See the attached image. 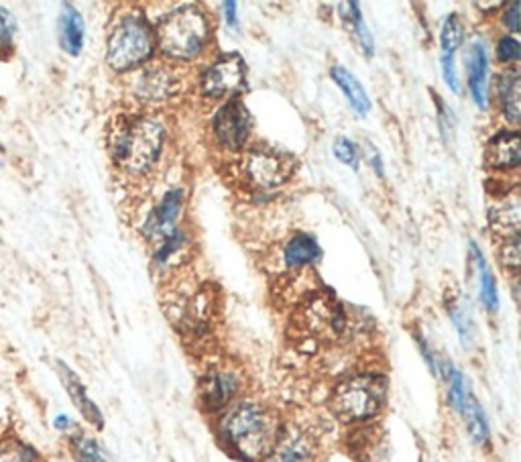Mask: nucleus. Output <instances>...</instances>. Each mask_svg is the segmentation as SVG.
I'll return each instance as SVG.
<instances>
[{
	"instance_id": "nucleus-1",
	"label": "nucleus",
	"mask_w": 521,
	"mask_h": 462,
	"mask_svg": "<svg viewBox=\"0 0 521 462\" xmlns=\"http://www.w3.org/2000/svg\"><path fill=\"white\" fill-rule=\"evenodd\" d=\"M281 424L277 414L261 401H237L228 406L218 424L222 444L241 460L261 462L273 448Z\"/></svg>"
},
{
	"instance_id": "nucleus-2",
	"label": "nucleus",
	"mask_w": 521,
	"mask_h": 462,
	"mask_svg": "<svg viewBox=\"0 0 521 462\" xmlns=\"http://www.w3.org/2000/svg\"><path fill=\"white\" fill-rule=\"evenodd\" d=\"M387 389V379L377 373L346 377L330 393V412L344 424L367 422L383 410Z\"/></svg>"
},
{
	"instance_id": "nucleus-3",
	"label": "nucleus",
	"mask_w": 521,
	"mask_h": 462,
	"mask_svg": "<svg viewBox=\"0 0 521 462\" xmlns=\"http://www.w3.org/2000/svg\"><path fill=\"white\" fill-rule=\"evenodd\" d=\"M163 127L151 119H131L121 125L110 141L112 159L125 173L143 176L159 159L163 149Z\"/></svg>"
},
{
	"instance_id": "nucleus-4",
	"label": "nucleus",
	"mask_w": 521,
	"mask_h": 462,
	"mask_svg": "<svg viewBox=\"0 0 521 462\" xmlns=\"http://www.w3.org/2000/svg\"><path fill=\"white\" fill-rule=\"evenodd\" d=\"M208 39L210 25L198 7L171 11L157 25V43L171 60H196L208 45Z\"/></svg>"
},
{
	"instance_id": "nucleus-5",
	"label": "nucleus",
	"mask_w": 521,
	"mask_h": 462,
	"mask_svg": "<svg viewBox=\"0 0 521 462\" xmlns=\"http://www.w3.org/2000/svg\"><path fill=\"white\" fill-rule=\"evenodd\" d=\"M151 51L153 33L149 23L141 15H129L112 29L106 47V60L112 70L129 72L147 62Z\"/></svg>"
},
{
	"instance_id": "nucleus-6",
	"label": "nucleus",
	"mask_w": 521,
	"mask_h": 462,
	"mask_svg": "<svg viewBox=\"0 0 521 462\" xmlns=\"http://www.w3.org/2000/svg\"><path fill=\"white\" fill-rule=\"evenodd\" d=\"M434 373L446 383L450 406L462 418V422H465L471 438L479 446H485L491 438L489 420L485 416V410L481 408V403L477 401L467 377L462 375V371H458L450 361H446L442 357L438 359Z\"/></svg>"
},
{
	"instance_id": "nucleus-7",
	"label": "nucleus",
	"mask_w": 521,
	"mask_h": 462,
	"mask_svg": "<svg viewBox=\"0 0 521 462\" xmlns=\"http://www.w3.org/2000/svg\"><path fill=\"white\" fill-rule=\"evenodd\" d=\"M294 169H296V159L292 155L271 147H257L249 151L243 161L245 178L255 188L261 190H271L281 186L283 182L289 180Z\"/></svg>"
},
{
	"instance_id": "nucleus-8",
	"label": "nucleus",
	"mask_w": 521,
	"mask_h": 462,
	"mask_svg": "<svg viewBox=\"0 0 521 462\" xmlns=\"http://www.w3.org/2000/svg\"><path fill=\"white\" fill-rule=\"evenodd\" d=\"M212 127H214L216 141L224 149L239 151L249 141V135L253 129V119L243 102L230 100L216 112Z\"/></svg>"
},
{
	"instance_id": "nucleus-9",
	"label": "nucleus",
	"mask_w": 521,
	"mask_h": 462,
	"mask_svg": "<svg viewBox=\"0 0 521 462\" xmlns=\"http://www.w3.org/2000/svg\"><path fill=\"white\" fill-rule=\"evenodd\" d=\"M318 438L302 426L281 428L271 452L261 462H316Z\"/></svg>"
},
{
	"instance_id": "nucleus-10",
	"label": "nucleus",
	"mask_w": 521,
	"mask_h": 462,
	"mask_svg": "<svg viewBox=\"0 0 521 462\" xmlns=\"http://www.w3.org/2000/svg\"><path fill=\"white\" fill-rule=\"evenodd\" d=\"M241 387L243 381L237 371L226 367L210 369L200 381V401L204 410L216 414L233 406L237 395L241 393Z\"/></svg>"
},
{
	"instance_id": "nucleus-11",
	"label": "nucleus",
	"mask_w": 521,
	"mask_h": 462,
	"mask_svg": "<svg viewBox=\"0 0 521 462\" xmlns=\"http://www.w3.org/2000/svg\"><path fill=\"white\" fill-rule=\"evenodd\" d=\"M247 68L239 55H224L214 62L202 76L200 88L210 98H224L243 90Z\"/></svg>"
},
{
	"instance_id": "nucleus-12",
	"label": "nucleus",
	"mask_w": 521,
	"mask_h": 462,
	"mask_svg": "<svg viewBox=\"0 0 521 462\" xmlns=\"http://www.w3.org/2000/svg\"><path fill=\"white\" fill-rule=\"evenodd\" d=\"M184 208V190L173 188L169 190L161 202L151 210L143 224V235L155 243H163L176 233V224Z\"/></svg>"
},
{
	"instance_id": "nucleus-13",
	"label": "nucleus",
	"mask_w": 521,
	"mask_h": 462,
	"mask_svg": "<svg viewBox=\"0 0 521 462\" xmlns=\"http://www.w3.org/2000/svg\"><path fill=\"white\" fill-rule=\"evenodd\" d=\"M467 68H469L471 96L481 110H487V106H489V51L481 39H477L469 49Z\"/></svg>"
},
{
	"instance_id": "nucleus-14",
	"label": "nucleus",
	"mask_w": 521,
	"mask_h": 462,
	"mask_svg": "<svg viewBox=\"0 0 521 462\" xmlns=\"http://www.w3.org/2000/svg\"><path fill=\"white\" fill-rule=\"evenodd\" d=\"M57 369H60V377L62 383L70 395V399L74 401V406L78 408V412L86 418V422H90L94 428H102L104 426V418L100 408L90 399L84 383L80 381V377L66 365V363H57Z\"/></svg>"
},
{
	"instance_id": "nucleus-15",
	"label": "nucleus",
	"mask_w": 521,
	"mask_h": 462,
	"mask_svg": "<svg viewBox=\"0 0 521 462\" xmlns=\"http://www.w3.org/2000/svg\"><path fill=\"white\" fill-rule=\"evenodd\" d=\"M519 135L517 133H499L487 143L485 161L493 169H511L521 163V149H519Z\"/></svg>"
},
{
	"instance_id": "nucleus-16",
	"label": "nucleus",
	"mask_w": 521,
	"mask_h": 462,
	"mask_svg": "<svg viewBox=\"0 0 521 462\" xmlns=\"http://www.w3.org/2000/svg\"><path fill=\"white\" fill-rule=\"evenodd\" d=\"M84 35H86V29H84L82 15L74 7L66 5L62 11V17H60L62 49L70 55H78L84 47Z\"/></svg>"
},
{
	"instance_id": "nucleus-17",
	"label": "nucleus",
	"mask_w": 521,
	"mask_h": 462,
	"mask_svg": "<svg viewBox=\"0 0 521 462\" xmlns=\"http://www.w3.org/2000/svg\"><path fill=\"white\" fill-rule=\"evenodd\" d=\"M330 76H332V80L340 86V90L344 92V96L349 98V102H351V106H353V110H355L357 114H361V117H365V114H369V110H371V100H369V96H367L363 84H361L349 70L342 68V66H334V68L330 70Z\"/></svg>"
},
{
	"instance_id": "nucleus-18",
	"label": "nucleus",
	"mask_w": 521,
	"mask_h": 462,
	"mask_svg": "<svg viewBox=\"0 0 521 462\" xmlns=\"http://www.w3.org/2000/svg\"><path fill=\"white\" fill-rule=\"evenodd\" d=\"M519 220H521V216H519V200H517V196L505 198L503 204L493 206L491 212H489L491 228L495 230L497 235H503L505 241L517 237Z\"/></svg>"
},
{
	"instance_id": "nucleus-19",
	"label": "nucleus",
	"mask_w": 521,
	"mask_h": 462,
	"mask_svg": "<svg viewBox=\"0 0 521 462\" xmlns=\"http://www.w3.org/2000/svg\"><path fill=\"white\" fill-rule=\"evenodd\" d=\"M283 259H285V265L289 269H294V271L304 269V267H308V265H312L314 261L320 259V247H318L314 237L298 235L285 245Z\"/></svg>"
},
{
	"instance_id": "nucleus-20",
	"label": "nucleus",
	"mask_w": 521,
	"mask_h": 462,
	"mask_svg": "<svg viewBox=\"0 0 521 462\" xmlns=\"http://www.w3.org/2000/svg\"><path fill=\"white\" fill-rule=\"evenodd\" d=\"M519 90H521V84H519V74L517 72L511 70V72H505L499 78V100H501V108H503L505 119L509 123H517L519 121V112H521Z\"/></svg>"
},
{
	"instance_id": "nucleus-21",
	"label": "nucleus",
	"mask_w": 521,
	"mask_h": 462,
	"mask_svg": "<svg viewBox=\"0 0 521 462\" xmlns=\"http://www.w3.org/2000/svg\"><path fill=\"white\" fill-rule=\"evenodd\" d=\"M471 253L475 257V263H477V269H479V277H481V302L485 306L487 312H497L499 310V292H497V283H495V277L483 257V253L479 251V247L473 243L471 245Z\"/></svg>"
},
{
	"instance_id": "nucleus-22",
	"label": "nucleus",
	"mask_w": 521,
	"mask_h": 462,
	"mask_svg": "<svg viewBox=\"0 0 521 462\" xmlns=\"http://www.w3.org/2000/svg\"><path fill=\"white\" fill-rule=\"evenodd\" d=\"M340 17L346 23V27L353 31V35L359 41V45L363 47L365 55H373L375 43H373V37H371L369 29L365 27V21H363V15H361V7L357 3H344V5H340Z\"/></svg>"
},
{
	"instance_id": "nucleus-23",
	"label": "nucleus",
	"mask_w": 521,
	"mask_h": 462,
	"mask_svg": "<svg viewBox=\"0 0 521 462\" xmlns=\"http://www.w3.org/2000/svg\"><path fill=\"white\" fill-rule=\"evenodd\" d=\"M188 251V241L184 239V235H180L178 230L173 233L169 239H165L155 255V265L157 271H167L169 267H176L182 263V259L186 257Z\"/></svg>"
},
{
	"instance_id": "nucleus-24",
	"label": "nucleus",
	"mask_w": 521,
	"mask_h": 462,
	"mask_svg": "<svg viewBox=\"0 0 521 462\" xmlns=\"http://www.w3.org/2000/svg\"><path fill=\"white\" fill-rule=\"evenodd\" d=\"M139 94L151 100H159L165 98L167 94H171V80L165 72L161 70H151L145 72L139 80Z\"/></svg>"
},
{
	"instance_id": "nucleus-25",
	"label": "nucleus",
	"mask_w": 521,
	"mask_h": 462,
	"mask_svg": "<svg viewBox=\"0 0 521 462\" xmlns=\"http://www.w3.org/2000/svg\"><path fill=\"white\" fill-rule=\"evenodd\" d=\"M70 448H72V456L76 458V462H110L106 458L104 450L98 446V442L90 436H84V434L72 436Z\"/></svg>"
},
{
	"instance_id": "nucleus-26",
	"label": "nucleus",
	"mask_w": 521,
	"mask_h": 462,
	"mask_svg": "<svg viewBox=\"0 0 521 462\" xmlns=\"http://www.w3.org/2000/svg\"><path fill=\"white\" fill-rule=\"evenodd\" d=\"M0 462H43L39 452L19 440L0 442Z\"/></svg>"
},
{
	"instance_id": "nucleus-27",
	"label": "nucleus",
	"mask_w": 521,
	"mask_h": 462,
	"mask_svg": "<svg viewBox=\"0 0 521 462\" xmlns=\"http://www.w3.org/2000/svg\"><path fill=\"white\" fill-rule=\"evenodd\" d=\"M465 41V29H462V23L456 15L446 17L444 25H442V35H440V45H442V55H452L456 53V49Z\"/></svg>"
},
{
	"instance_id": "nucleus-28",
	"label": "nucleus",
	"mask_w": 521,
	"mask_h": 462,
	"mask_svg": "<svg viewBox=\"0 0 521 462\" xmlns=\"http://www.w3.org/2000/svg\"><path fill=\"white\" fill-rule=\"evenodd\" d=\"M450 318L454 322V328L458 330V336H460V342L465 346H471L473 338H475V324H473V318L469 314L467 308H462L458 304H454L450 308Z\"/></svg>"
},
{
	"instance_id": "nucleus-29",
	"label": "nucleus",
	"mask_w": 521,
	"mask_h": 462,
	"mask_svg": "<svg viewBox=\"0 0 521 462\" xmlns=\"http://www.w3.org/2000/svg\"><path fill=\"white\" fill-rule=\"evenodd\" d=\"M334 155L340 163L351 165L353 169H359V151L349 139H338L334 143Z\"/></svg>"
},
{
	"instance_id": "nucleus-30",
	"label": "nucleus",
	"mask_w": 521,
	"mask_h": 462,
	"mask_svg": "<svg viewBox=\"0 0 521 462\" xmlns=\"http://www.w3.org/2000/svg\"><path fill=\"white\" fill-rule=\"evenodd\" d=\"M521 55V49H519V43L517 39L513 37H503L497 45V57L503 62V64H513L519 60Z\"/></svg>"
},
{
	"instance_id": "nucleus-31",
	"label": "nucleus",
	"mask_w": 521,
	"mask_h": 462,
	"mask_svg": "<svg viewBox=\"0 0 521 462\" xmlns=\"http://www.w3.org/2000/svg\"><path fill=\"white\" fill-rule=\"evenodd\" d=\"M501 263L513 273L519 271V239L517 237L505 241V245L501 249Z\"/></svg>"
},
{
	"instance_id": "nucleus-32",
	"label": "nucleus",
	"mask_w": 521,
	"mask_h": 462,
	"mask_svg": "<svg viewBox=\"0 0 521 462\" xmlns=\"http://www.w3.org/2000/svg\"><path fill=\"white\" fill-rule=\"evenodd\" d=\"M13 43V21L11 15L0 9V57H3Z\"/></svg>"
},
{
	"instance_id": "nucleus-33",
	"label": "nucleus",
	"mask_w": 521,
	"mask_h": 462,
	"mask_svg": "<svg viewBox=\"0 0 521 462\" xmlns=\"http://www.w3.org/2000/svg\"><path fill=\"white\" fill-rule=\"evenodd\" d=\"M442 74H444V82L448 84V88L458 94L460 92V84H458L456 66H454V57L452 55H442Z\"/></svg>"
},
{
	"instance_id": "nucleus-34",
	"label": "nucleus",
	"mask_w": 521,
	"mask_h": 462,
	"mask_svg": "<svg viewBox=\"0 0 521 462\" xmlns=\"http://www.w3.org/2000/svg\"><path fill=\"white\" fill-rule=\"evenodd\" d=\"M519 9H521L519 3H509V5H507L503 23H505V27H507L511 33H517V31H519Z\"/></svg>"
},
{
	"instance_id": "nucleus-35",
	"label": "nucleus",
	"mask_w": 521,
	"mask_h": 462,
	"mask_svg": "<svg viewBox=\"0 0 521 462\" xmlns=\"http://www.w3.org/2000/svg\"><path fill=\"white\" fill-rule=\"evenodd\" d=\"M367 153H369V161H371V165H373V169H375V173H377V176L381 178L383 176V161H381V157H379V153L367 143Z\"/></svg>"
},
{
	"instance_id": "nucleus-36",
	"label": "nucleus",
	"mask_w": 521,
	"mask_h": 462,
	"mask_svg": "<svg viewBox=\"0 0 521 462\" xmlns=\"http://www.w3.org/2000/svg\"><path fill=\"white\" fill-rule=\"evenodd\" d=\"M224 15H226V23L230 27H237V3H224Z\"/></svg>"
},
{
	"instance_id": "nucleus-37",
	"label": "nucleus",
	"mask_w": 521,
	"mask_h": 462,
	"mask_svg": "<svg viewBox=\"0 0 521 462\" xmlns=\"http://www.w3.org/2000/svg\"><path fill=\"white\" fill-rule=\"evenodd\" d=\"M53 426L57 428V430H62V432H66V430H70V428H74V424H72V420L66 416V414H60L57 416L55 420H53Z\"/></svg>"
}]
</instances>
